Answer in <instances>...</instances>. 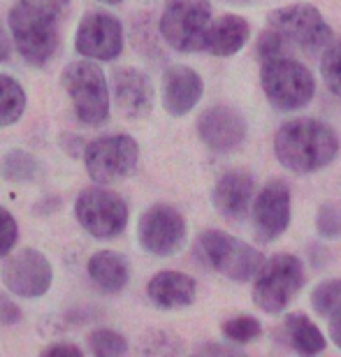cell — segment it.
Instances as JSON below:
<instances>
[{
    "mask_svg": "<svg viewBox=\"0 0 341 357\" xmlns=\"http://www.w3.org/2000/svg\"><path fill=\"white\" fill-rule=\"evenodd\" d=\"M89 276L107 295H116L130 281V265L116 251H98L89 258Z\"/></svg>",
    "mask_w": 341,
    "mask_h": 357,
    "instance_id": "21",
    "label": "cell"
},
{
    "mask_svg": "<svg viewBox=\"0 0 341 357\" xmlns=\"http://www.w3.org/2000/svg\"><path fill=\"white\" fill-rule=\"evenodd\" d=\"M79 225L96 239H114L128 225V204L119 192L107 188H86L75 202Z\"/></svg>",
    "mask_w": 341,
    "mask_h": 357,
    "instance_id": "9",
    "label": "cell"
},
{
    "mask_svg": "<svg viewBox=\"0 0 341 357\" xmlns=\"http://www.w3.org/2000/svg\"><path fill=\"white\" fill-rule=\"evenodd\" d=\"M112 98L128 119H144L153 107V84L137 68H119L112 75Z\"/></svg>",
    "mask_w": 341,
    "mask_h": 357,
    "instance_id": "16",
    "label": "cell"
},
{
    "mask_svg": "<svg viewBox=\"0 0 341 357\" xmlns=\"http://www.w3.org/2000/svg\"><path fill=\"white\" fill-rule=\"evenodd\" d=\"M246 121L232 107L216 105L209 107L197 119V135L204 142V146L216 153H225L237 149L246 139Z\"/></svg>",
    "mask_w": 341,
    "mask_h": 357,
    "instance_id": "15",
    "label": "cell"
},
{
    "mask_svg": "<svg viewBox=\"0 0 341 357\" xmlns=\"http://www.w3.org/2000/svg\"><path fill=\"white\" fill-rule=\"evenodd\" d=\"M186 220L169 204L149 206L137 223L139 246L158 258L179 253L181 246L186 244Z\"/></svg>",
    "mask_w": 341,
    "mask_h": 357,
    "instance_id": "11",
    "label": "cell"
},
{
    "mask_svg": "<svg viewBox=\"0 0 341 357\" xmlns=\"http://www.w3.org/2000/svg\"><path fill=\"white\" fill-rule=\"evenodd\" d=\"M19 239V225L17 220L5 206H0V258L12 253V248L17 246Z\"/></svg>",
    "mask_w": 341,
    "mask_h": 357,
    "instance_id": "30",
    "label": "cell"
},
{
    "mask_svg": "<svg viewBox=\"0 0 341 357\" xmlns=\"http://www.w3.org/2000/svg\"><path fill=\"white\" fill-rule=\"evenodd\" d=\"M311 306H314L318 316L325 318L341 311V278H330V281L316 285L314 292H311Z\"/></svg>",
    "mask_w": 341,
    "mask_h": 357,
    "instance_id": "25",
    "label": "cell"
},
{
    "mask_svg": "<svg viewBox=\"0 0 341 357\" xmlns=\"http://www.w3.org/2000/svg\"><path fill=\"white\" fill-rule=\"evenodd\" d=\"M89 351L96 357H119L128 351V341L119 332L100 327L89 334Z\"/></svg>",
    "mask_w": 341,
    "mask_h": 357,
    "instance_id": "26",
    "label": "cell"
},
{
    "mask_svg": "<svg viewBox=\"0 0 341 357\" xmlns=\"http://www.w3.org/2000/svg\"><path fill=\"white\" fill-rule=\"evenodd\" d=\"M3 278L5 288L17 297L35 299L47 295L54 283V267L45 253L35 248H24L7 258L3 265Z\"/></svg>",
    "mask_w": 341,
    "mask_h": 357,
    "instance_id": "12",
    "label": "cell"
},
{
    "mask_svg": "<svg viewBox=\"0 0 341 357\" xmlns=\"http://www.w3.org/2000/svg\"><path fill=\"white\" fill-rule=\"evenodd\" d=\"M211 12L204 0H169L160 17V35L169 47L181 54L204 49Z\"/></svg>",
    "mask_w": 341,
    "mask_h": 357,
    "instance_id": "7",
    "label": "cell"
},
{
    "mask_svg": "<svg viewBox=\"0 0 341 357\" xmlns=\"http://www.w3.org/2000/svg\"><path fill=\"white\" fill-rule=\"evenodd\" d=\"M316 227L323 237L335 239L341 237V209L337 204H323L318 206L316 213Z\"/></svg>",
    "mask_w": 341,
    "mask_h": 357,
    "instance_id": "29",
    "label": "cell"
},
{
    "mask_svg": "<svg viewBox=\"0 0 341 357\" xmlns=\"http://www.w3.org/2000/svg\"><path fill=\"white\" fill-rule=\"evenodd\" d=\"M195 278L183 274V271H158L146 285V295L153 302V306L165 311L186 309L195 302Z\"/></svg>",
    "mask_w": 341,
    "mask_h": 357,
    "instance_id": "18",
    "label": "cell"
},
{
    "mask_svg": "<svg viewBox=\"0 0 341 357\" xmlns=\"http://www.w3.org/2000/svg\"><path fill=\"white\" fill-rule=\"evenodd\" d=\"M204 93L202 77L188 66H172L162 75V107L169 116H186Z\"/></svg>",
    "mask_w": 341,
    "mask_h": 357,
    "instance_id": "17",
    "label": "cell"
},
{
    "mask_svg": "<svg viewBox=\"0 0 341 357\" xmlns=\"http://www.w3.org/2000/svg\"><path fill=\"white\" fill-rule=\"evenodd\" d=\"M100 3H105V5H119L121 0H100Z\"/></svg>",
    "mask_w": 341,
    "mask_h": 357,
    "instance_id": "37",
    "label": "cell"
},
{
    "mask_svg": "<svg viewBox=\"0 0 341 357\" xmlns=\"http://www.w3.org/2000/svg\"><path fill=\"white\" fill-rule=\"evenodd\" d=\"M321 75H323L325 86L341 98V40L330 42V45L325 47L323 59H321Z\"/></svg>",
    "mask_w": 341,
    "mask_h": 357,
    "instance_id": "28",
    "label": "cell"
},
{
    "mask_svg": "<svg viewBox=\"0 0 341 357\" xmlns=\"http://www.w3.org/2000/svg\"><path fill=\"white\" fill-rule=\"evenodd\" d=\"M290 225V190L288 185L274 178L265 183L253 202V230L262 244L279 239Z\"/></svg>",
    "mask_w": 341,
    "mask_h": 357,
    "instance_id": "14",
    "label": "cell"
},
{
    "mask_svg": "<svg viewBox=\"0 0 341 357\" xmlns=\"http://www.w3.org/2000/svg\"><path fill=\"white\" fill-rule=\"evenodd\" d=\"M286 45H288L286 38H283L279 31H274V28L269 26V31L260 33V38H258V54H260L262 61L276 59V56H283V49H286Z\"/></svg>",
    "mask_w": 341,
    "mask_h": 357,
    "instance_id": "31",
    "label": "cell"
},
{
    "mask_svg": "<svg viewBox=\"0 0 341 357\" xmlns=\"http://www.w3.org/2000/svg\"><path fill=\"white\" fill-rule=\"evenodd\" d=\"M21 3L31 5L33 10L38 12H45L49 17L63 21L66 19V14L70 12V0H21Z\"/></svg>",
    "mask_w": 341,
    "mask_h": 357,
    "instance_id": "32",
    "label": "cell"
},
{
    "mask_svg": "<svg viewBox=\"0 0 341 357\" xmlns=\"http://www.w3.org/2000/svg\"><path fill=\"white\" fill-rule=\"evenodd\" d=\"M42 167L33 153L24 151V149H14V151L5 153L0 160V174L12 183H31L40 176Z\"/></svg>",
    "mask_w": 341,
    "mask_h": 357,
    "instance_id": "24",
    "label": "cell"
},
{
    "mask_svg": "<svg viewBox=\"0 0 341 357\" xmlns=\"http://www.w3.org/2000/svg\"><path fill=\"white\" fill-rule=\"evenodd\" d=\"M269 26L304 52H321L332 42V31L323 14L314 5L295 3L269 14Z\"/></svg>",
    "mask_w": 341,
    "mask_h": 357,
    "instance_id": "10",
    "label": "cell"
},
{
    "mask_svg": "<svg viewBox=\"0 0 341 357\" xmlns=\"http://www.w3.org/2000/svg\"><path fill=\"white\" fill-rule=\"evenodd\" d=\"M139 160V144L130 135H105L84 146V165L96 183L107 185L130 176Z\"/></svg>",
    "mask_w": 341,
    "mask_h": 357,
    "instance_id": "8",
    "label": "cell"
},
{
    "mask_svg": "<svg viewBox=\"0 0 341 357\" xmlns=\"http://www.w3.org/2000/svg\"><path fill=\"white\" fill-rule=\"evenodd\" d=\"M200 251L211 269L230 281H251L265 265V255L232 234L221 230H204L200 234Z\"/></svg>",
    "mask_w": 341,
    "mask_h": 357,
    "instance_id": "6",
    "label": "cell"
},
{
    "mask_svg": "<svg viewBox=\"0 0 341 357\" xmlns=\"http://www.w3.org/2000/svg\"><path fill=\"white\" fill-rule=\"evenodd\" d=\"M10 33L12 42L21 54V59L31 63L35 68L47 66L59 52L61 33H59V19L49 17L45 12L33 10L31 5L19 3L10 10Z\"/></svg>",
    "mask_w": 341,
    "mask_h": 357,
    "instance_id": "3",
    "label": "cell"
},
{
    "mask_svg": "<svg viewBox=\"0 0 341 357\" xmlns=\"http://www.w3.org/2000/svg\"><path fill=\"white\" fill-rule=\"evenodd\" d=\"M304 267L290 253H276L258 271L253 283V304L265 313H281L302 290Z\"/></svg>",
    "mask_w": 341,
    "mask_h": 357,
    "instance_id": "5",
    "label": "cell"
},
{
    "mask_svg": "<svg viewBox=\"0 0 341 357\" xmlns=\"http://www.w3.org/2000/svg\"><path fill=\"white\" fill-rule=\"evenodd\" d=\"M75 49L84 59L114 61L123 52V26L107 12L84 14L75 35Z\"/></svg>",
    "mask_w": 341,
    "mask_h": 357,
    "instance_id": "13",
    "label": "cell"
},
{
    "mask_svg": "<svg viewBox=\"0 0 341 357\" xmlns=\"http://www.w3.org/2000/svg\"><path fill=\"white\" fill-rule=\"evenodd\" d=\"M283 337L300 355H318L325 351V337L304 313H290L283 320Z\"/></svg>",
    "mask_w": 341,
    "mask_h": 357,
    "instance_id": "22",
    "label": "cell"
},
{
    "mask_svg": "<svg viewBox=\"0 0 341 357\" xmlns=\"http://www.w3.org/2000/svg\"><path fill=\"white\" fill-rule=\"evenodd\" d=\"M26 91L10 75H0V128H7L24 116Z\"/></svg>",
    "mask_w": 341,
    "mask_h": 357,
    "instance_id": "23",
    "label": "cell"
},
{
    "mask_svg": "<svg viewBox=\"0 0 341 357\" xmlns=\"http://www.w3.org/2000/svg\"><path fill=\"white\" fill-rule=\"evenodd\" d=\"M221 332L232 344H248V341L260 337L262 327L253 316H234V318H227L221 325Z\"/></svg>",
    "mask_w": 341,
    "mask_h": 357,
    "instance_id": "27",
    "label": "cell"
},
{
    "mask_svg": "<svg viewBox=\"0 0 341 357\" xmlns=\"http://www.w3.org/2000/svg\"><path fill=\"white\" fill-rule=\"evenodd\" d=\"M21 309L19 304H14L5 292H0V325H17L21 320Z\"/></svg>",
    "mask_w": 341,
    "mask_h": 357,
    "instance_id": "33",
    "label": "cell"
},
{
    "mask_svg": "<svg viewBox=\"0 0 341 357\" xmlns=\"http://www.w3.org/2000/svg\"><path fill=\"white\" fill-rule=\"evenodd\" d=\"M276 160L295 174H311L328 167L339 153L335 128L316 119H295L283 123L274 137Z\"/></svg>",
    "mask_w": 341,
    "mask_h": 357,
    "instance_id": "1",
    "label": "cell"
},
{
    "mask_svg": "<svg viewBox=\"0 0 341 357\" xmlns=\"http://www.w3.org/2000/svg\"><path fill=\"white\" fill-rule=\"evenodd\" d=\"M328 330H330V339L335 341V346H337V348H341V311L332 313V316H330V325H328Z\"/></svg>",
    "mask_w": 341,
    "mask_h": 357,
    "instance_id": "35",
    "label": "cell"
},
{
    "mask_svg": "<svg viewBox=\"0 0 341 357\" xmlns=\"http://www.w3.org/2000/svg\"><path fill=\"white\" fill-rule=\"evenodd\" d=\"M248 21L239 14H223L216 21H211L207 40H204V52L211 56H232L237 54L248 40Z\"/></svg>",
    "mask_w": 341,
    "mask_h": 357,
    "instance_id": "20",
    "label": "cell"
},
{
    "mask_svg": "<svg viewBox=\"0 0 341 357\" xmlns=\"http://www.w3.org/2000/svg\"><path fill=\"white\" fill-rule=\"evenodd\" d=\"M260 84L267 100L281 112L302 109L304 105L311 102L316 93L314 75L300 61L290 59L286 54L262 61Z\"/></svg>",
    "mask_w": 341,
    "mask_h": 357,
    "instance_id": "4",
    "label": "cell"
},
{
    "mask_svg": "<svg viewBox=\"0 0 341 357\" xmlns=\"http://www.w3.org/2000/svg\"><path fill=\"white\" fill-rule=\"evenodd\" d=\"M253 178L246 172H227L216 181L214 185V206L227 220H241L246 216V211L251 209L253 199Z\"/></svg>",
    "mask_w": 341,
    "mask_h": 357,
    "instance_id": "19",
    "label": "cell"
},
{
    "mask_svg": "<svg viewBox=\"0 0 341 357\" xmlns=\"http://www.w3.org/2000/svg\"><path fill=\"white\" fill-rule=\"evenodd\" d=\"M61 84L73 100L75 116L84 126H100L109 119L112 96L105 73L96 61H75L66 66Z\"/></svg>",
    "mask_w": 341,
    "mask_h": 357,
    "instance_id": "2",
    "label": "cell"
},
{
    "mask_svg": "<svg viewBox=\"0 0 341 357\" xmlns=\"http://www.w3.org/2000/svg\"><path fill=\"white\" fill-rule=\"evenodd\" d=\"M10 54H12V40L7 38L5 28L0 26V63H5L10 59Z\"/></svg>",
    "mask_w": 341,
    "mask_h": 357,
    "instance_id": "36",
    "label": "cell"
},
{
    "mask_svg": "<svg viewBox=\"0 0 341 357\" xmlns=\"http://www.w3.org/2000/svg\"><path fill=\"white\" fill-rule=\"evenodd\" d=\"M42 355H77L79 357V355H84V351L75 344H52L42 351Z\"/></svg>",
    "mask_w": 341,
    "mask_h": 357,
    "instance_id": "34",
    "label": "cell"
}]
</instances>
